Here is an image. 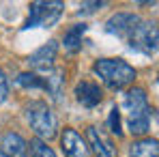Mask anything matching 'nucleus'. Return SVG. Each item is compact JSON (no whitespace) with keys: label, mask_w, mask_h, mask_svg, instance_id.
<instances>
[{"label":"nucleus","mask_w":159,"mask_h":157,"mask_svg":"<svg viewBox=\"0 0 159 157\" xmlns=\"http://www.w3.org/2000/svg\"><path fill=\"white\" fill-rule=\"evenodd\" d=\"M125 110H127V125L133 136H144L151 131V108L144 88L135 86L125 93Z\"/></svg>","instance_id":"nucleus-1"},{"label":"nucleus","mask_w":159,"mask_h":157,"mask_svg":"<svg viewBox=\"0 0 159 157\" xmlns=\"http://www.w3.org/2000/svg\"><path fill=\"white\" fill-rule=\"evenodd\" d=\"M93 71L112 90H123L135 80V69L123 58H99L93 65Z\"/></svg>","instance_id":"nucleus-2"},{"label":"nucleus","mask_w":159,"mask_h":157,"mask_svg":"<svg viewBox=\"0 0 159 157\" xmlns=\"http://www.w3.org/2000/svg\"><path fill=\"white\" fill-rule=\"evenodd\" d=\"M26 118H28L30 129L34 131L41 140H52L56 136V131H58V121L54 116L52 108L45 101H41V99L30 101L26 105Z\"/></svg>","instance_id":"nucleus-3"},{"label":"nucleus","mask_w":159,"mask_h":157,"mask_svg":"<svg viewBox=\"0 0 159 157\" xmlns=\"http://www.w3.org/2000/svg\"><path fill=\"white\" fill-rule=\"evenodd\" d=\"M65 11V2H32L24 28H52Z\"/></svg>","instance_id":"nucleus-4"},{"label":"nucleus","mask_w":159,"mask_h":157,"mask_svg":"<svg viewBox=\"0 0 159 157\" xmlns=\"http://www.w3.org/2000/svg\"><path fill=\"white\" fill-rule=\"evenodd\" d=\"M127 41L131 43V48L140 52L155 54L157 52V26L153 22H140Z\"/></svg>","instance_id":"nucleus-5"},{"label":"nucleus","mask_w":159,"mask_h":157,"mask_svg":"<svg viewBox=\"0 0 159 157\" xmlns=\"http://www.w3.org/2000/svg\"><path fill=\"white\" fill-rule=\"evenodd\" d=\"M140 22H142V20H140L138 15H133V13H116V15H112L106 22V30L110 35L120 37V39H129L131 32L135 30V26H138Z\"/></svg>","instance_id":"nucleus-6"},{"label":"nucleus","mask_w":159,"mask_h":157,"mask_svg":"<svg viewBox=\"0 0 159 157\" xmlns=\"http://www.w3.org/2000/svg\"><path fill=\"white\" fill-rule=\"evenodd\" d=\"M60 146L65 157H90V149L86 146V142L73 127H65L60 136Z\"/></svg>","instance_id":"nucleus-7"},{"label":"nucleus","mask_w":159,"mask_h":157,"mask_svg":"<svg viewBox=\"0 0 159 157\" xmlns=\"http://www.w3.org/2000/svg\"><path fill=\"white\" fill-rule=\"evenodd\" d=\"M56 52H58V43L56 41H48L45 45H41L37 52L28 56V67L37 69V71H50L56 60Z\"/></svg>","instance_id":"nucleus-8"},{"label":"nucleus","mask_w":159,"mask_h":157,"mask_svg":"<svg viewBox=\"0 0 159 157\" xmlns=\"http://www.w3.org/2000/svg\"><path fill=\"white\" fill-rule=\"evenodd\" d=\"M86 136H88V144L93 146V151H95V155H97V157H118L114 142H112V140H110L99 127H95V125L88 127Z\"/></svg>","instance_id":"nucleus-9"},{"label":"nucleus","mask_w":159,"mask_h":157,"mask_svg":"<svg viewBox=\"0 0 159 157\" xmlns=\"http://www.w3.org/2000/svg\"><path fill=\"white\" fill-rule=\"evenodd\" d=\"M75 99L84 108H97V105L101 104V99H103V93H101V88H99L97 82L82 80L75 86Z\"/></svg>","instance_id":"nucleus-10"},{"label":"nucleus","mask_w":159,"mask_h":157,"mask_svg":"<svg viewBox=\"0 0 159 157\" xmlns=\"http://www.w3.org/2000/svg\"><path fill=\"white\" fill-rule=\"evenodd\" d=\"M26 151H28V144L20 133L9 131V133L2 136V142H0L2 157H26Z\"/></svg>","instance_id":"nucleus-11"},{"label":"nucleus","mask_w":159,"mask_h":157,"mask_svg":"<svg viewBox=\"0 0 159 157\" xmlns=\"http://www.w3.org/2000/svg\"><path fill=\"white\" fill-rule=\"evenodd\" d=\"M86 24H73L65 32L62 37V45H65V52L69 54H78L82 50V39H84V32H86Z\"/></svg>","instance_id":"nucleus-12"},{"label":"nucleus","mask_w":159,"mask_h":157,"mask_svg":"<svg viewBox=\"0 0 159 157\" xmlns=\"http://www.w3.org/2000/svg\"><path fill=\"white\" fill-rule=\"evenodd\" d=\"M129 157H159L157 140H155V138H144V140L131 142V146H129Z\"/></svg>","instance_id":"nucleus-13"},{"label":"nucleus","mask_w":159,"mask_h":157,"mask_svg":"<svg viewBox=\"0 0 159 157\" xmlns=\"http://www.w3.org/2000/svg\"><path fill=\"white\" fill-rule=\"evenodd\" d=\"M62 84H65V71L62 69H54L52 73L45 78V90H50L54 99H60L62 95Z\"/></svg>","instance_id":"nucleus-14"},{"label":"nucleus","mask_w":159,"mask_h":157,"mask_svg":"<svg viewBox=\"0 0 159 157\" xmlns=\"http://www.w3.org/2000/svg\"><path fill=\"white\" fill-rule=\"evenodd\" d=\"M15 84L17 86H22V88H43L45 90V78H39L37 73H20L17 78H15Z\"/></svg>","instance_id":"nucleus-15"},{"label":"nucleus","mask_w":159,"mask_h":157,"mask_svg":"<svg viewBox=\"0 0 159 157\" xmlns=\"http://www.w3.org/2000/svg\"><path fill=\"white\" fill-rule=\"evenodd\" d=\"M30 151H32V157H56L54 151L48 146V142H43V140H32Z\"/></svg>","instance_id":"nucleus-16"},{"label":"nucleus","mask_w":159,"mask_h":157,"mask_svg":"<svg viewBox=\"0 0 159 157\" xmlns=\"http://www.w3.org/2000/svg\"><path fill=\"white\" fill-rule=\"evenodd\" d=\"M107 125H110V131H112V133H116L118 138L123 136V129H120V110H118V108H112V110H110Z\"/></svg>","instance_id":"nucleus-17"},{"label":"nucleus","mask_w":159,"mask_h":157,"mask_svg":"<svg viewBox=\"0 0 159 157\" xmlns=\"http://www.w3.org/2000/svg\"><path fill=\"white\" fill-rule=\"evenodd\" d=\"M101 7H106V2H99V0H97V2H84V4H82V7H80V15H88V13H95V11H97V9H101Z\"/></svg>","instance_id":"nucleus-18"},{"label":"nucleus","mask_w":159,"mask_h":157,"mask_svg":"<svg viewBox=\"0 0 159 157\" xmlns=\"http://www.w3.org/2000/svg\"><path fill=\"white\" fill-rule=\"evenodd\" d=\"M7 95H9V82H7V76H4V71L0 69V104L7 99Z\"/></svg>","instance_id":"nucleus-19"},{"label":"nucleus","mask_w":159,"mask_h":157,"mask_svg":"<svg viewBox=\"0 0 159 157\" xmlns=\"http://www.w3.org/2000/svg\"><path fill=\"white\" fill-rule=\"evenodd\" d=\"M0 157H2V153H0Z\"/></svg>","instance_id":"nucleus-20"}]
</instances>
